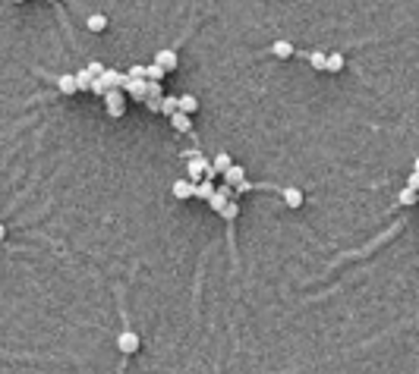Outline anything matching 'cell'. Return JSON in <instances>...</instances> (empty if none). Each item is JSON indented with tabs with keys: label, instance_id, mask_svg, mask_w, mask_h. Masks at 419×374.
<instances>
[{
	"label": "cell",
	"instance_id": "ba28073f",
	"mask_svg": "<svg viewBox=\"0 0 419 374\" xmlns=\"http://www.w3.org/2000/svg\"><path fill=\"white\" fill-rule=\"evenodd\" d=\"M170 123H174L177 132H189V129H192V117H189V114H180V110L170 117Z\"/></svg>",
	"mask_w": 419,
	"mask_h": 374
},
{
	"label": "cell",
	"instance_id": "484cf974",
	"mask_svg": "<svg viewBox=\"0 0 419 374\" xmlns=\"http://www.w3.org/2000/svg\"><path fill=\"white\" fill-rule=\"evenodd\" d=\"M413 173H419V157H416V164H413Z\"/></svg>",
	"mask_w": 419,
	"mask_h": 374
},
{
	"label": "cell",
	"instance_id": "8992f818",
	"mask_svg": "<svg viewBox=\"0 0 419 374\" xmlns=\"http://www.w3.org/2000/svg\"><path fill=\"white\" fill-rule=\"evenodd\" d=\"M174 195L186 201V198H192V195H195V185H192L189 179H177V182H174Z\"/></svg>",
	"mask_w": 419,
	"mask_h": 374
},
{
	"label": "cell",
	"instance_id": "cb8c5ba5",
	"mask_svg": "<svg viewBox=\"0 0 419 374\" xmlns=\"http://www.w3.org/2000/svg\"><path fill=\"white\" fill-rule=\"evenodd\" d=\"M407 189L419 192V173H410V176H407Z\"/></svg>",
	"mask_w": 419,
	"mask_h": 374
},
{
	"label": "cell",
	"instance_id": "2e32d148",
	"mask_svg": "<svg viewBox=\"0 0 419 374\" xmlns=\"http://www.w3.org/2000/svg\"><path fill=\"white\" fill-rule=\"evenodd\" d=\"M195 110H199V98H192V95H183V98H180V114H195Z\"/></svg>",
	"mask_w": 419,
	"mask_h": 374
},
{
	"label": "cell",
	"instance_id": "6da1fadb",
	"mask_svg": "<svg viewBox=\"0 0 419 374\" xmlns=\"http://www.w3.org/2000/svg\"><path fill=\"white\" fill-rule=\"evenodd\" d=\"M123 79H126V72H117V69H104L101 76L92 82V91L104 98V91H111V88H123Z\"/></svg>",
	"mask_w": 419,
	"mask_h": 374
},
{
	"label": "cell",
	"instance_id": "d6986e66",
	"mask_svg": "<svg viewBox=\"0 0 419 374\" xmlns=\"http://www.w3.org/2000/svg\"><path fill=\"white\" fill-rule=\"evenodd\" d=\"M309 63H312L318 72H325V63H328V54L325 50H312V54H309Z\"/></svg>",
	"mask_w": 419,
	"mask_h": 374
},
{
	"label": "cell",
	"instance_id": "52a82bcc",
	"mask_svg": "<svg viewBox=\"0 0 419 374\" xmlns=\"http://www.w3.org/2000/svg\"><path fill=\"white\" fill-rule=\"evenodd\" d=\"M211 167H214V173H227L230 167H233V161H230V154H227V151H217V154H214V161H211Z\"/></svg>",
	"mask_w": 419,
	"mask_h": 374
},
{
	"label": "cell",
	"instance_id": "ffe728a7",
	"mask_svg": "<svg viewBox=\"0 0 419 374\" xmlns=\"http://www.w3.org/2000/svg\"><path fill=\"white\" fill-rule=\"evenodd\" d=\"M397 201H400V204H416V201H419V192H413V189H407V185H404L400 195H397Z\"/></svg>",
	"mask_w": 419,
	"mask_h": 374
},
{
	"label": "cell",
	"instance_id": "9a60e30c",
	"mask_svg": "<svg viewBox=\"0 0 419 374\" xmlns=\"http://www.w3.org/2000/svg\"><path fill=\"white\" fill-rule=\"evenodd\" d=\"M88 32H104L107 29V16H101V13H92V16H88Z\"/></svg>",
	"mask_w": 419,
	"mask_h": 374
},
{
	"label": "cell",
	"instance_id": "8fae6325",
	"mask_svg": "<svg viewBox=\"0 0 419 374\" xmlns=\"http://www.w3.org/2000/svg\"><path fill=\"white\" fill-rule=\"evenodd\" d=\"M72 76H76V88L79 91H92V72H88V69H79V72H72Z\"/></svg>",
	"mask_w": 419,
	"mask_h": 374
},
{
	"label": "cell",
	"instance_id": "5bb4252c",
	"mask_svg": "<svg viewBox=\"0 0 419 374\" xmlns=\"http://www.w3.org/2000/svg\"><path fill=\"white\" fill-rule=\"evenodd\" d=\"M177 110H180V98H167V95L161 98V114L164 117H174Z\"/></svg>",
	"mask_w": 419,
	"mask_h": 374
},
{
	"label": "cell",
	"instance_id": "d4e9b609",
	"mask_svg": "<svg viewBox=\"0 0 419 374\" xmlns=\"http://www.w3.org/2000/svg\"><path fill=\"white\" fill-rule=\"evenodd\" d=\"M7 239V227H4V223H0V242H4Z\"/></svg>",
	"mask_w": 419,
	"mask_h": 374
},
{
	"label": "cell",
	"instance_id": "9c48e42d",
	"mask_svg": "<svg viewBox=\"0 0 419 374\" xmlns=\"http://www.w3.org/2000/svg\"><path fill=\"white\" fill-rule=\"evenodd\" d=\"M224 182H227V185H243V182H246V173H243V167H236V164H233L230 170L224 173Z\"/></svg>",
	"mask_w": 419,
	"mask_h": 374
},
{
	"label": "cell",
	"instance_id": "7a4b0ae2",
	"mask_svg": "<svg viewBox=\"0 0 419 374\" xmlns=\"http://www.w3.org/2000/svg\"><path fill=\"white\" fill-rule=\"evenodd\" d=\"M104 104H107V114H111V117H123V110H126V95H123V88L104 91Z\"/></svg>",
	"mask_w": 419,
	"mask_h": 374
},
{
	"label": "cell",
	"instance_id": "277c9868",
	"mask_svg": "<svg viewBox=\"0 0 419 374\" xmlns=\"http://www.w3.org/2000/svg\"><path fill=\"white\" fill-rule=\"evenodd\" d=\"M155 63H158L164 72H174L177 63H180V60H177V50H174V47H161V50L155 54Z\"/></svg>",
	"mask_w": 419,
	"mask_h": 374
},
{
	"label": "cell",
	"instance_id": "83f0119b",
	"mask_svg": "<svg viewBox=\"0 0 419 374\" xmlns=\"http://www.w3.org/2000/svg\"><path fill=\"white\" fill-rule=\"evenodd\" d=\"M51 4H54V0H51Z\"/></svg>",
	"mask_w": 419,
	"mask_h": 374
},
{
	"label": "cell",
	"instance_id": "7402d4cb",
	"mask_svg": "<svg viewBox=\"0 0 419 374\" xmlns=\"http://www.w3.org/2000/svg\"><path fill=\"white\" fill-rule=\"evenodd\" d=\"M85 69H88V72H92V79H98V76H101V72H104L107 66H104V63H98V60H92V63H88Z\"/></svg>",
	"mask_w": 419,
	"mask_h": 374
},
{
	"label": "cell",
	"instance_id": "30bf717a",
	"mask_svg": "<svg viewBox=\"0 0 419 374\" xmlns=\"http://www.w3.org/2000/svg\"><path fill=\"white\" fill-rule=\"evenodd\" d=\"M57 85H60V91H63V95H76V76H72V72H63V76L57 79Z\"/></svg>",
	"mask_w": 419,
	"mask_h": 374
},
{
	"label": "cell",
	"instance_id": "7c38bea8",
	"mask_svg": "<svg viewBox=\"0 0 419 374\" xmlns=\"http://www.w3.org/2000/svg\"><path fill=\"white\" fill-rule=\"evenodd\" d=\"M343 69V54L334 50V54H328V63H325V72H340Z\"/></svg>",
	"mask_w": 419,
	"mask_h": 374
},
{
	"label": "cell",
	"instance_id": "4fadbf2b",
	"mask_svg": "<svg viewBox=\"0 0 419 374\" xmlns=\"http://www.w3.org/2000/svg\"><path fill=\"white\" fill-rule=\"evenodd\" d=\"M211 195H214V179H202V182L195 185V195H192V198H205V201H208Z\"/></svg>",
	"mask_w": 419,
	"mask_h": 374
},
{
	"label": "cell",
	"instance_id": "e0dca14e",
	"mask_svg": "<svg viewBox=\"0 0 419 374\" xmlns=\"http://www.w3.org/2000/svg\"><path fill=\"white\" fill-rule=\"evenodd\" d=\"M284 204H287V208H300V204H303V192L300 189H284Z\"/></svg>",
	"mask_w": 419,
	"mask_h": 374
},
{
	"label": "cell",
	"instance_id": "3957f363",
	"mask_svg": "<svg viewBox=\"0 0 419 374\" xmlns=\"http://www.w3.org/2000/svg\"><path fill=\"white\" fill-rule=\"evenodd\" d=\"M139 346H142V340H139V333H136V330H123V333L117 336V349L126 352V355H133Z\"/></svg>",
	"mask_w": 419,
	"mask_h": 374
},
{
	"label": "cell",
	"instance_id": "44dd1931",
	"mask_svg": "<svg viewBox=\"0 0 419 374\" xmlns=\"http://www.w3.org/2000/svg\"><path fill=\"white\" fill-rule=\"evenodd\" d=\"M236 214H240V204H236V201L230 198V201L224 204V211H221V217H224V220H236Z\"/></svg>",
	"mask_w": 419,
	"mask_h": 374
},
{
	"label": "cell",
	"instance_id": "603a6c76",
	"mask_svg": "<svg viewBox=\"0 0 419 374\" xmlns=\"http://www.w3.org/2000/svg\"><path fill=\"white\" fill-rule=\"evenodd\" d=\"M126 76H130V79H145V66H130V69H126Z\"/></svg>",
	"mask_w": 419,
	"mask_h": 374
},
{
	"label": "cell",
	"instance_id": "5b68a950",
	"mask_svg": "<svg viewBox=\"0 0 419 374\" xmlns=\"http://www.w3.org/2000/svg\"><path fill=\"white\" fill-rule=\"evenodd\" d=\"M271 54H275L278 60H287V57H293V54H297V47L290 41H275V44H271Z\"/></svg>",
	"mask_w": 419,
	"mask_h": 374
},
{
	"label": "cell",
	"instance_id": "4316f807",
	"mask_svg": "<svg viewBox=\"0 0 419 374\" xmlns=\"http://www.w3.org/2000/svg\"><path fill=\"white\" fill-rule=\"evenodd\" d=\"M13 4H22V0H13Z\"/></svg>",
	"mask_w": 419,
	"mask_h": 374
},
{
	"label": "cell",
	"instance_id": "ac0fdd59",
	"mask_svg": "<svg viewBox=\"0 0 419 374\" xmlns=\"http://www.w3.org/2000/svg\"><path fill=\"white\" fill-rule=\"evenodd\" d=\"M164 76H167V72H164L158 63H149V66H145V82H161Z\"/></svg>",
	"mask_w": 419,
	"mask_h": 374
}]
</instances>
